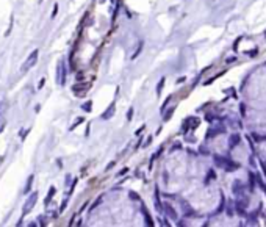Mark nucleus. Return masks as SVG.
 I'll return each mask as SVG.
<instances>
[{
    "instance_id": "1",
    "label": "nucleus",
    "mask_w": 266,
    "mask_h": 227,
    "mask_svg": "<svg viewBox=\"0 0 266 227\" xmlns=\"http://www.w3.org/2000/svg\"><path fill=\"white\" fill-rule=\"evenodd\" d=\"M38 58H39V50L38 49H35L30 55H28V58H27V61H25V64L22 66V72H27V71H30L33 66H36V63H38Z\"/></svg>"
},
{
    "instance_id": "2",
    "label": "nucleus",
    "mask_w": 266,
    "mask_h": 227,
    "mask_svg": "<svg viewBox=\"0 0 266 227\" xmlns=\"http://www.w3.org/2000/svg\"><path fill=\"white\" fill-rule=\"evenodd\" d=\"M36 201H38V193L33 191L28 197H27V201L24 204V208H22V215H27V213H30L33 210V207L36 205Z\"/></svg>"
},
{
    "instance_id": "3",
    "label": "nucleus",
    "mask_w": 266,
    "mask_h": 227,
    "mask_svg": "<svg viewBox=\"0 0 266 227\" xmlns=\"http://www.w3.org/2000/svg\"><path fill=\"white\" fill-rule=\"evenodd\" d=\"M66 77H68V68H66V63L61 60V61H58V85L64 86Z\"/></svg>"
},
{
    "instance_id": "4",
    "label": "nucleus",
    "mask_w": 266,
    "mask_h": 227,
    "mask_svg": "<svg viewBox=\"0 0 266 227\" xmlns=\"http://www.w3.org/2000/svg\"><path fill=\"white\" fill-rule=\"evenodd\" d=\"M114 111H116V102H111V103L108 105V108H106V110L100 114V119H102V121H108V119L113 117Z\"/></svg>"
},
{
    "instance_id": "5",
    "label": "nucleus",
    "mask_w": 266,
    "mask_h": 227,
    "mask_svg": "<svg viewBox=\"0 0 266 227\" xmlns=\"http://www.w3.org/2000/svg\"><path fill=\"white\" fill-rule=\"evenodd\" d=\"M163 210L166 211V215H168L171 219H174V221L177 219V211L174 210V207H172L171 204H168V202H166V204L163 205Z\"/></svg>"
},
{
    "instance_id": "6",
    "label": "nucleus",
    "mask_w": 266,
    "mask_h": 227,
    "mask_svg": "<svg viewBox=\"0 0 266 227\" xmlns=\"http://www.w3.org/2000/svg\"><path fill=\"white\" fill-rule=\"evenodd\" d=\"M141 213H142V216H144V221H146V225H153V219L150 218V215H149V211H147V208H146V205L142 204L141 205Z\"/></svg>"
},
{
    "instance_id": "7",
    "label": "nucleus",
    "mask_w": 266,
    "mask_h": 227,
    "mask_svg": "<svg viewBox=\"0 0 266 227\" xmlns=\"http://www.w3.org/2000/svg\"><path fill=\"white\" fill-rule=\"evenodd\" d=\"M239 141H241V136H239L238 133H233V135H230V138H229V147L235 149L236 146L239 144Z\"/></svg>"
},
{
    "instance_id": "8",
    "label": "nucleus",
    "mask_w": 266,
    "mask_h": 227,
    "mask_svg": "<svg viewBox=\"0 0 266 227\" xmlns=\"http://www.w3.org/2000/svg\"><path fill=\"white\" fill-rule=\"evenodd\" d=\"M215 163L221 168H227V165H230L232 162L229 158H224V157H219V155H215Z\"/></svg>"
},
{
    "instance_id": "9",
    "label": "nucleus",
    "mask_w": 266,
    "mask_h": 227,
    "mask_svg": "<svg viewBox=\"0 0 266 227\" xmlns=\"http://www.w3.org/2000/svg\"><path fill=\"white\" fill-rule=\"evenodd\" d=\"M33 180H35V174H30L28 179H27V183H25V188H24V193H30L31 191V185H33Z\"/></svg>"
},
{
    "instance_id": "10",
    "label": "nucleus",
    "mask_w": 266,
    "mask_h": 227,
    "mask_svg": "<svg viewBox=\"0 0 266 227\" xmlns=\"http://www.w3.org/2000/svg\"><path fill=\"white\" fill-rule=\"evenodd\" d=\"M244 190V185H241V182L239 180H235V183H233V188H232V191H233V194H241V191Z\"/></svg>"
},
{
    "instance_id": "11",
    "label": "nucleus",
    "mask_w": 266,
    "mask_h": 227,
    "mask_svg": "<svg viewBox=\"0 0 266 227\" xmlns=\"http://www.w3.org/2000/svg\"><path fill=\"white\" fill-rule=\"evenodd\" d=\"M55 193H57V188H55V186H50V188H49V193H47V197L44 199V205H49L50 199L55 196Z\"/></svg>"
},
{
    "instance_id": "12",
    "label": "nucleus",
    "mask_w": 266,
    "mask_h": 227,
    "mask_svg": "<svg viewBox=\"0 0 266 227\" xmlns=\"http://www.w3.org/2000/svg\"><path fill=\"white\" fill-rule=\"evenodd\" d=\"M174 111H175V106H171V108H168V111L163 113V122H168L169 119L172 117V114H174Z\"/></svg>"
},
{
    "instance_id": "13",
    "label": "nucleus",
    "mask_w": 266,
    "mask_h": 227,
    "mask_svg": "<svg viewBox=\"0 0 266 227\" xmlns=\"http://www.w3.org/2000/svg\"><path fill=\"white\" fill-rule=\"evenodd\" d=\"M221 132H224V128H210V130H207V138H215Z\"/></svg>"
},
{
    "instance_id": "14",
    "label": "nucleus",
    "mask_w": 266,
    "mask_h": 227,
    "mask_svg": "<svg viewBox=\"0 0 266 227\" xmlns=\"http://www.w3.org/2000/svg\"><path fill=\"white\" fill-rule=\"evenodd\" d=\"M82 110H83L85 113H91V111H92V100L83 102V103H82Z\"/></svg>"
},
{
    "instance_id": "15",
    "label": "nucleus",
    "mask_w": 266,
    "mask_h": 227,
    "mask_svg": "<svg viewBox=\"0 0 266 227\" xmlns=\"http://www.w3.org/2000/svg\"><path fill=\"white\" fill-rule=\"evenodd\" d=\"M164 83H166V77H161V78H160V82H158V85H157V96L161 94V89H163Z\"/></svg>"
},
{
    "instance_id": "16",
    "label": "nucleus",
    "mask_w": 266,
    "mask_h": 227,
    "mask_svg": "<svg viewBox=\"0 0 266 227\" xmlns=\"http://www.w3.org/2000/svg\"><path fill=\"white\" fill-rule=\"evenodd\" d=\"M83 122H85V117H83V116H78V117L75 119V121H74V124L71 125V130H74V128H75V127H78V125H82Z\"/></svg>"
},
{
    "instance_id": "17",
    "label": "nucleus",
    "mask_w": 266,
    "mask_h": 227,
    "mask_svg": "<svg viewBox=\"0 0 266 227\" xmlns=\"http://www.w3.org/2000/svg\"><path fill=\"white\" fill-rule=\"evenodd\" d=\"M142 46H144V43L141 41V43H139V46H138V49L135 50V53H133V55H131V60H136V57H138L139 53L142 52Z\"/></svg>"
},
{
    "instance_id": "18",
    "label": "nucleus",
    "mask_w": 266,
    "mask_h": 227,
    "mask_svg": "<svg viewBox=\"0 0 266 227\" xmlns=\"http://www.w3.org/2000/svg\"><path fill=\"white\" fill-rule=\"evenodd\" d=\"M100 202H102V196H99V197L96 199V201L91 204V207H89V211H92V210H94L96 207H99V205H100Z\"/></svg>"
},
{
    "instance_id": "19",
    "label": "nucleus",
    "mask_w": 266,
    "mask_h": 227,
    "mask_svg": "<svg viewBox=\"0 0 266 227\" xmlns=\"http://www.w3.org/2000/svg\"><path fill=\"white\" fill-rule=\"evenodd\" d=\"M133 113H135V110H133V108H128V111H127V114H125V117H127L128 122L133 119Z\"/></svg>"
},
{
    "instance_id": "20",
    "label": "nucleus",
    "mask_w": 266,
    "mask_h": 227,
    "mask_svg": "<svg viewBox=\"0 0 266 227\" xmlns=\"http://www.w3.org/2000/svg\"><path fill=\"white\" fill-rule=\"evenodd\" d=\"M77 182H78L77 179H74V180H72V183H71V190H69V196H71V194L74 193V190H75V185H77Z\"/></svg>"
},
{
    "instance_id": "21",
    "label": "nucleus",
    "mask_w": 266,
    "mask_h": 227,
    "mask_svg": "<svg viewBox=\"0 0 266 227\" xmlns=\"http://www.w3.org/2000/svg\"><path fill=\"white\" fill-rule=\"evenodd\" d=\"M127 172H128V168H122L121 171H119V172H117V177H122V176H125V174H127Z\"/></svg>"
},
{
    "instance_id": "22",
    "label": "nucleus",
    "mask_w": 266,
    "mask_h": 227,
    "mask_svg": "<svg viewBox=\"0 0 266 227\" xmlns=\"http://www.w3.org/2000/svg\"><path fill=\"white\" fill-rule=\"evenodd\" d=\"M171 100H172V96H169V97H168V99H166V102H164V103H163V105H161V113H163V111H164V108H166V106H168V103H169V102H171Z\"/></svg>"
},
{
    "instance_id": "23",
    "label": "nucleus",
    "mask_w": 266,
    "mask_h": 227,
    "mask_svg": "<svg viewBox=\"0 0 266 227\" xmlns=\"http://www.w3.org/2000/svg\"><path fill=\"white\" fill-rule=\"evenodd\" d=\"M66 207H68V199H64V201H63V204H61V207H60V213H63V211L66 210Z\"/></svg>"
},
{
    "instance_id": "24",
    "label": "nucleus",
    "mask_w": 266,
    "mask_h": 227,
    "mask_svg": "<svg viewBox=\"0 0 266 227\" xmlns=\"http://www.w3.org/2000/svg\"><path fill=\"white\" fill-rule=\"evenodd\" d=\"M128 194L131 196V199H133V201H141V199H139V196H138V194H136L135 191H130Z\"/></svg>"
},
{
    "instance_id": "25",
    "label": "nucleus",
    "mask_w": 266,
    "mask_h": 227,
    "mask_svg": "<svg viewBox=\"0 0 266 227\" xmlns=\"http://www.w3.org/2000/svg\"><path fill=\"white\" fill-rule=\"evenodd\" d=\"M114 165H116V162H114V160H113V162H110L108 165H106V168H105V172H108L111 168H114Z\"/></svg>"
},
{
    "instance_id": "26",
    "label": "nucleus",
    "mask_w": 266,
    "mask_h": 227,
    "mask_svg": "<svg viewBox=\"0 0 266 227\" xmlns=\"http://www.w3.org/2000/svg\"><path fill=\"white\" fill-rule=\"evenodd\" d=\"M57 14H58V3H55V6H53V13H52V16H50V17L53 19Z\"/></svg>"
},
{
    "instance_id": "27",
    "label": "nucleus",
    "mask_w": 266,
    "mask_h": 227,
    "mask_svg": "<svg viewBox=\"0 0 266 227\" xmlns=\"http://www.w3.org/2000/svg\"><path fill=\"white\" fill-rule=\"evenodd\" d=\"M44 83H46V78L42 77L41 80H39V83H38V89H42L44 88Z\"/></svg>"
},
{
    "instance_id": "28",
    "label": "nucleus",
    "mask_w": 266,
    "mask_h": 227,
    "mask_svg": "<svg viewBox=\"0 0 266 227\" xmlns=\"http://www.w3.org/2000/svg\"><path fill=\"white\" fill-rule=\"evenodd\" d=\"M175 149H177V151L182 149V144H180V143H175L174 146H172V149H171V151H175Z\"/></svg>"
},
{
    "instance_id": "29",
    "label": "nucleus",
    "mask_w": 266,
    "mask_h": 227,
    "mask_svg": "<svg viewBox=\"0 0 266 227\" xmlns=\"http://www.w3.org/2000/svg\"><path fill=\"white\" fill-rule=\"evenodd\" d=\"M144 128H146V125H141V128H138V130L135 132V135H136V136H139L141 133H142V130H144Z\"/></svg>"
},
{
    "instance_id": "30",
    "label": "nucleus",
    "mask_w": 266,
    "mask_h": 227,
    "mask_svg": "<svg viewBox=\"0 0 266 227\" xmlns=\"http://www.w3.org/2000/svg\"><path fill=\"white\" fill-rule=\"evenodd\" d=\"M150 143H152V136H149V138H147V141H146V143L142 144V149H144V147H147V146H149Z\"/></svg>"
},
{
    "instance_id": "31",
    "label": "nucleus",
    "mask_w": 266,
    "mask_h": 227,
    "mask_svg": "<svg viewBox=\"0 0 266 227\" xmlns=\"http://www.w3.org/2000/svg\"><path fill=\"white\" fill-rule=\"evenodd\" d=\"M239 41H241V36H239V38L236 39V41H235V44H233V50H236V49H238V44H239Z\"/></svg>"
},
{
    "instance_id": "32",
    "label": "nucleus",
    "mask_w": 266,
    "mask_h": 227,
    "mask_svg": "<svg viewBox=\"0 0 266 227\" xmlns=\"http://www.w3.org/2000/svg\"><path fill=\"white\" fill-rule=\"evenodd\" d=\"M89 132H91V124L86 125V132H85V136H89Z\"/></svg>"
},
{
    "instance_id": "33",
    "label": "nucleus",
    "mask_w": 266,
    "mask_h": 227,
    "mask_svg": "<svg viewBox=\"0 0 266 227\" xmlns=\"http://www.w3.org/2000/svg\"><path fill=\"white\" fill-rule=\"evenodd\" d=\"M161 225H169V222L166 219H161Z\"/></svg>"
},
{
    "instance_id": "34",
    "label": "nucleus",
    "mask_w": 266,
    "mask_h": 227,
    "mask_svg": "<svg viewBox=\"0 0 266 227\" xmlns=\"http://www.w3.org/2000/svg\"><path fill=\"white\" fill-rule=\"evenodd\" d=\"M235 60H236V58H235V57H230V58H229V60H227V63H232V61H235Z\"/></svg>"
},
{
    "instance_id": "35",
    "label": "nucleus",
    "mask_w": 266,
    "mask_h": 227,
    "mask_svg": "<svg viewBox=\"0 0 266 227\" xmlns=\"http://www.w3.org/2000/svg\"><path fill=\"white\" fill-rule=\"evenodd\" d=\"M3 128H5V125H2V127H0V133H2V132H3Z\"/></svg>"
},
{
    "instance_id": "36",
    "label": "nucleus",
    "mask_w": 266,
    "mask_h": 227,
    "mask_svg": "<svg viewBox=\"0 0 266 227\" xmlns=\"http://www.w3.org/2000/svg\"><path fill=\"white\" fill-rule=\"evenodd\" d=\"M100 2H105V0H100Z\"/></svg>"
}]
</instances>
